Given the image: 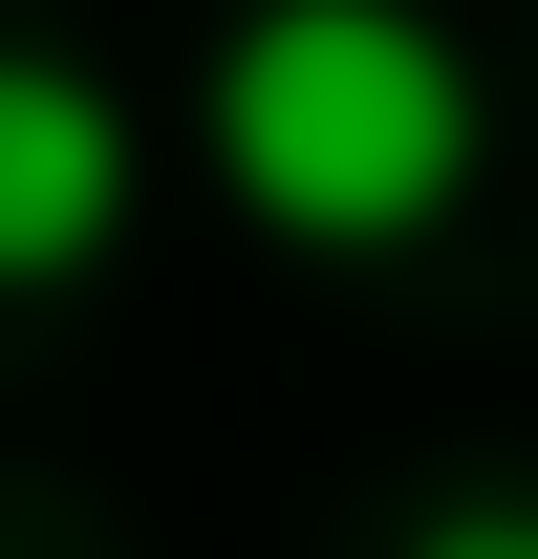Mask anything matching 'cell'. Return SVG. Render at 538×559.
<instances>
[{
    "instance_id": "obj_1",
    "label": "cell",
    "mask_w": 538,
    "mask_h": 559,
    "mask_svg": "<svg viewBox=\"0 0 538 559\" xmlns=\"http://www.w3.org/2000/svg\"><path fill=\"white\" fill-rule=\"evenodd\" d=\"M215 173L280 237H409L473 173V66L431 22H388V0H280L215 66Z\"/></svg>"
},
{
    "instance_id": "obj_2",
    "label": "cell",
    "mask_w": 538,
    "mask_h": 559,
    "mask_svg": "<svg viewBox=\"0 0 538 559\" xmlns=\"http://www.w3.org/2000/svg\"><path fill=\"white\" fill-rule=\"evenodd\" d=\"M108 215H130V108L86 66H22V44H0V280L108 259Z\"/></svg>"
},
{
    "instance_id": "obj_3",
    "label": "cell",
    "mask_w": 538,
    "mask_h": 559,
    "mask_svg": "<svg viewBox=\"0 0 538 559\" xmlns=\"http://www.w3.org/2000/svg\"><path fill=\"white\" fill-rule=\"evenodd\" d=\"M409 559H538V495H453V516H431Z\"/></svg>"
}]
</instances>
